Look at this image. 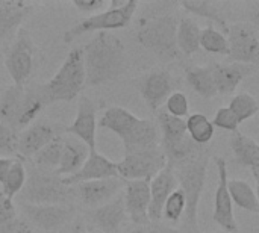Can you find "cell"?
Returning <instances> with one entry per match:
<instances>
[{
  "label": "cell",
  "instance_id": "obj_1",
  "mask_svg": "<svg viewBox=\"0 0 259 233\" xmlns=\"http://www.w3.org/2000/svg\"><path fill=\"white\" fill-rule=\"evenodd\" d=\"M85 83L100 86L117 80L127 68V53L123 41L109 33L99 32L82 47Z\"/></svg>",
  "mask_w": 259,
  "mask_h": 233
},
{
  "label": "cell",
  "instance_id": "obj_2",
  "mask_svg": "<svg viewBox=\"0 0 259 233\" xmlns=\"http://www.w3.org/2000/svg\"><path fill=\"white\" fill-rule=\"evenodd\" d=\"M97 126L115 133L121 139L124 155L161 146L158 126L149 118H138L121 106L108 108L97 121Z\"/></svg>",
  "mask_w": 259,
  "mask_h": 233
},
{
  "label": "cell",
  "instance_id": "obj_3",
  "mask_svg": "<svg viewBox=\"0 0 259 233\" xmlns=\"http://www.w3.org/2000/svg\"><path fill=\"white\" fill-rule=\"evenodd\" d=\"M209 155L205 150H200L191 159L179 164L173 168L176 180L179 183L178 188L182 190L187 202L184 220L185 227L190 233H199V203L205 190V182L208 176Z\"/></svg>",
  "mask_w": 259,
  "mask_h": 233
},
{
  "label": "cell",
  "instance_id": "obj_4",
  "mask_svg": "<svg viewBox=\"0 0 259 233\" xmlns=\"http://www.w3.org/2000/svg\"><path fill=\"white\" fill-rule=\"evenodd\" d=\"M85 67L82 47L68 52L65 61L56 74L39 89V96L46 105L59 102H73L85 88Z\"/></svg>",
  "mask_w": 259,
  "mask_h": 233
},
{
  "label": "cell",
  "instance_id": "obj_5",
  "mask_svg": "<svg viewBox=\"0 0 259 233\" xmlns=\"http://www.w3.org/2000/svg\"><path fill=\"white\" fill-rule=\"evenodd\" d=\"M137 9L138 2L135 0H111L108 2V8L105 11L80 20L70 30H67L64 33V42L70 44L77 36H82L85 33L123 29L131 24Z\"/></svg>",
  "mask_w": 259,
  "mask_h": 233
},
{
  "label": "cell",
  "instance_id": "obj_6",
  "mask_svg": "<svg viewBox=\"0 0 259 233\" xmlns=\"http://www.w3.org/2000/svg\"><path fill=\"white\" fill-rule=\"evenodd\" d=\"M176 30L178 18L171 14H164L141 21L137 39L144 49L156 55L161 61L170 62L179 56Z\"/></svg>",
  "mask_w": 259,
  "mask_h": 233
},
{
  "label": "cell",
  "instance_id": "obj_7",
  "mask_svg": "<svg viewBox=\"0 0 259 233\" xmlns=\"http://www.w3.org/2000/svg\"><path fill=\"white\" fill-rule=\"evenodd\" d=\"M76 197L74 187H67L62 177L55 173L32 168L27 173L24 188L21 190V200L30 205H71Z\"/></svg>",
  "mask_w": 259,
  "mask_h": 233
},
{
  "label": "cell",
  "instance_id": "obj_8",
  "mask_svg": "<svg viewBox=\"0 0 259 233\" xmlns=\"http://www.w3.org/2000/svg\"><path fill=\"white\" fill-rule=\"evenodd\" d=\"M168 165L167 156L161 146L134 153H126L117 162L118 177L123 180H152L159 171Z\"/></svg>",
  "mask_w": 259,
  "mask_h": 233
},
{
  "label": "cell",
  "instance_id": "obj_9",
  "mask_svg": "<svg viewBox=\"0 0 259 233\" xmlns=\"http://www.w3.org/2000/svg\"><path fill=\"white\" fill-rule=\"evenodd\" d=\"M231 62L256 65L259 59V39L256 24L240 21L228 26L226 32Z\"/></svg>",
  "mask_w": 259,
  "mask_h": 233
},
{
  "label": "cell",
  "instance_id": "obj_10",
  "mask_svg": "<svg viewBox=\"0 0 259 233\" xmlns=\"http://www.w3.org/2000/svg\"><path fill=\"white\" fill-rule=\"evenodd\" d=\"M24 217L46 233H59L76 217L73 205H30L21 202Z\"/></svg>",
  "mask_w": 259,
  "mask_h": 233
},
{
  "label": "cell",
  "instance_id": "obj_11",
  "mask_svg": "<svg viewBox=\"0 0 259 233\" xmlns=\"http://www.w3.org/2000/svg\"><path fill=\"white\" fill-rule=\"evenodd\" d=\"M33 53L35 47L30 36L24 30H21L5 58V65L14 85H26L33 70Z\"/></svg>",
  "mask_w": 259,
  "mask_h": 233
},
{
  "label": "cell",
  "instance_id": "obj_12",
  "mask_svg": "<svg viewBox=\"0 0 259 233\" xmlns=\"http://www.w3.org/2000/svg\"><path fill=\"white\" fill-rule=\"evenodd\" d=\"M214 164L219 173V183H217L215 197H214L212 220L226 233H238V224H237L235 214H234V203L228 191L229 174H228L226 159L222 156H214Z\"/></svg>",
  "mask_w": 259,
  "mask_h": 233
},
{
  "label": "cell",
  "instance_id": "obj_13",
  "mask_svg": "<svg viewBox=\"0 0 259 233\" xmlns=\"http://www.w3.org/2000/svg\"><path fill=\"white\" fill-rule=\"evenodd\" d=\"M65 133L83 143L90 150H97V108L88 97H79L77 112Z\"/></svg>",
  "mask_w": 259,
  "mask_h": 233
},
{
  "label": "cell",
  "instance_id": "obj_14",
  "mask_svg": "<svg viewBox=\"0 0 259 233\" xmlns=\"http://www.w3.org/2000/svg\"><path fill=\"white\" fill-rule=\"evenodd\" d=\"M124 180L120 177H109V179H100V180H90L83 182L74 187L76 197L79 202L90 208L96 209L112 199H115L120 193H123Z\"/></svg>",
  "mask_w": 259,
  "mask_h": 233
},
{
  "label": "cell",
  "instance_id": "obj_15",
  "mask_svg": "<svg viewBox=\"0 0 259 233\" xmlns=\"http://www.w3.org/2000/svg\"><path fill=\"white\" fill-rule=\"evenodd\" d=\"M138 91L147 108L152 112H158V109L168 99V96L175 91V79L165 70L150 71L140 79Z\"/></svg>",
  "mask_w": 259,
  "mask_h": 233
},
{
  "label": "cell",
  "instance_id": "obj_16",
  "mask_svg": "<svg viewBox=\"0 0 259 233\" xmlns=\"http://www.w3.org/2000/svg\"><path fill=\"white\" fill-rule=\"evenodd\" d=\"M123 200L127 218L135 226H144L149 221L150 188L149 180H124Z\"/></svg>",
  "mask_w": 259,
  "mask_h": 233
},
{
  "label": "cell",
  "instance_id": "obj_17",
  "mask_svg": "<svg viewBox=\"0 0 259 233\" xmlns=\"http://www.w3.org/2000/svg\"><path fill=\"white\" fill-rule=\"evenodd\" d=\"M109 177H118L117 162L111 161L108 156L99 153L97 150H90L88 158L83 162V165L79 168V171H76L73 176L62 177V182L67 187H76L83 182L109 179Z\"/></svg>",
  "mask_w": 259,
  "mask_h": 233
},
{
  "label": "cell",
  "instance_id": "obj_18",
  "mask_svg": "<svg viewBox=\"0 0 259 233\" xmlns=\"http://www.w3.org/2000/svg\"><path fill=\"white\" fill-rule=\"evenodd\" d=\"M59 133L55 126L47 121H35L27 126L17 139V156L20 159H32L42 147L53 141Z\"/></svg>",
  "mask_w": 259,
  "mask_h": 233
},
{
  "label": "cell",
  "instance_id": "obj_19",
  "mask_svg": "<svg viewBox=\"0 0 259 233\" xmlns=\"http://www.w3.org/2000/svg\"><path fill=\"white\" fill-rule=\"evenodd\" d=\"M149 188H150V205L147 212L149 221L161 223L164 203L168 199V196L178 188V180L170 164L149 182Z\"/></svg>",
  "mask_w": 259,
  "mask_h": 233
},
{
  "label": "cell",
  "instance_id": "obj_20",
  "mask_svg": "<svg viewBox=\"0 0 259 233\" xmlns=\"http://www.w3.org/2000/svg\"><path fill=\"white\" fill-rule=\"evenodd\" d=\"M212 76L217 94L229 96L234 94L240 83L249 76L255 74L256 65L240 64V62H228V64H212Z\"/></svg>",
  "mask_w": 259,
  "mask_h": 233
},
{
  "label": "cell",
  "instance_id": "obj_21",
  "mask_svg": "<svg viewBox=\"0 0 259 233\" xmlns=\"http://www.w3.org/2000/svg\"><path fill=\"white\" fill-rule=\"evenodd\" d=\"M90 218L94 227H97L102 233H118L127 218L126 209H124L123 193H120L111 202L96 209H91Z\"/></svg>",
  "mask_w": 259,
  "mask_h": 233
},
{
  "label": "cell",
  "instance_id": "obj_22",
  "mask_svg": "<svg viewBox=\"0 0 259 233\" xmlns=\"http://www.w3.org/2000/svg\"><path fill=\"white\" fill-rule=\"evenodd\" d=\"M231 150L235 156V161L238 165L250 170L255 182L259 180V146L258 143L241 133V132H235L231 136Z\"/></svg>",
  "mask_w": 259,
  "mask_h": 233
},
{
  "label": "cell",
  "instance_id": "obj_23",
  "mask_svg": "<svg viewBox=\"0 0 259 233\" xmlns=\"http://www.w3.org/2000/svg\"><path fill=\"white\" fill-rule=\"evenodd\" d=\"M33 5L21 0H0V39L11 38L30 14Z\"/></svg>",
  "mask_w": 259,
  "mask_h": 233
},
{
  "label": "cell",
  "instance_id": "obj_24",
  "mask_svg": "<svg viewBox=\"0 0 259 233\" xmlns=\"http://www.w3.org/2000/svg\"><path fill=\"white\" fill-rule=\"evenodd\" d=\"M88 153H90V149L83 143H80L79 139L64 138L61 161H59V167H58L55 174L59 177L73 176L83 165V162L88 158Z\"/></svg>",
  "mask_w": 259,
  "mask_h": 233
},
{
  "label": "cell",
  "instance_id": "obj_25",
  "mask_svg": "<svg viewBox=\"0 0 259 233\" xmlns=\"http://www.w3.org/2000/svg\"><path fill=\"white\" fill-rule=\"evenodd\" d=\"M185 77L194 92L203 99H214L217 96L211 65H193L185 68Z\"/></svg>",
  "mask_w": 259,
  "mask_h": 233
},
{
  "label": "cell",
  "instance_id": "obj_26",
  "mask_svg": "<svg viewBox=\"0 0 259 233\" xmlns=\"http://www.w3.org/2000/svg\"><path fill=\"white\" fill-rule=\"evenodd\" d=\"M26 86H17L11 85L5 89V92L0 97V121L8 124L15 130L17 118L21 111V105L24 100Z\"/></svg>",
  "mask_w": 259,
  "mask_h": 233
},
{
  "label": "cell",
  "instance_id": "obj_27",
  "mask_svg": "<svg viewBox=\"0 0 259 233\" xmlns=\"http://www.w3.org/2000/svg\"><path fill=\"white\" fill-rule=\"evenodd\" d=\"M200 27L191 18H182L178 21L176 45L179 53L191 56L200 50Z\"/></svg>",
  "mask_w": 259,
  "mask_h": 233
},
{
  "label": "cell",
  "instance_id": "obj_28",
  "mask_svg": "<svg viewBox=\"0 0 259 233\" xmlns=\"http://www.w3.org/2000/svg\"><path fill=\"white\" fill-rule=\"evenodd\" d=\"M228 191L232 203H235L238 208L252 214H259L258 194L249 182L243 179H229Z\"/></svg>",
  "mask_w": 259,
  "mask_h": 233
},
{
  "label": "cell",
  "instance_id": "obj_29",
  "mask_svg": "<svg viewBox=\"0 0 259 233\" xmlns=\"http://www.w3.org/2000/svg\"><path fill=\"white\" fill-rule=\"evenodd\" d=\"M181 8H184L185 11L199 15L202 18L211 20L212 23L219 24L223 29V33L226 35L228 32V20L226 15L223 12V9L220 8V5L217 2H206V0H185L179 3Z\"/></svg>",
  "mask_w": 259,
  "mask_h": 233
},
{
  "label": "cell",
  "instance_id": "obj_30",
  "mask_svg": "<svg viewBox=\"0 0 259 233\" xmlns=\"http://www.w3.org/2000/svg\"><path fill=\"white\" fill-rule=\"evenodd\" d=\"M185 127L190 139L197 146H206L212 141L215 127L212 126V121L200 112L190 114L185 120Z\"/></svg>",
  "mask_w": 259,
  "mask_h": 233
},
{
  "label": "cell",
  "instance_id": "obj_31",
  "mask_svg": "<svg viewBox=\"0 0 259 233\" xmlns=\"http://www.w3.org/2000/svg\"><path fill=\"white\" fill-rule=\"evenodd\" d=\"M62 141L64 136L58 135L53 141H50L46 147H42L33 158V168L47 171V173H56L61 161V153H62Z\"/></svg>",
  "mask_w": 259,
  "mask_h": 233
},
{
  "label": "cell",
  "instance_id": "obj_32",
  "mask_svg": "<svg viewBox=\"0 0 259 233\" xmlns=\"http://www.w3.org/2000/svg\"><path fill=\"white\" fill-rule=\"evenodd\" d=\"M44 106H46V103L42 102L38 89H27L26 88V94H24V100L21 105V111H20L18 118H17L15 130L17 129H26L27 126L35 123L38 115L42 112Z\"/></svg>",
  "mask_w": 259,
  "mask_h": 233
},
{
  "label": "cell",
  "instance_id": "obj_33",
  "mask_svg": "<svg viewBox=\"0 0 259 233\" xmlns=\"http://www.w3.org/2000/svg\"><path fill=\"white\" fill-rule=\"evenodd\" d=\"M26 179H27V170L23 164V159L17 158L14 161L12 167L9 168L5 180L2 182L0 190L5 196H8L9 199H14L24 188Z\"/></svg>",
  "mask_w": 259,
  "mask_h": 233
},
{
  "label": "cell",
  "instance_id": "obj_34",
  "mask_svg": "<svg viewBox=\"0 0 259 233\" xmlns=\"http://www.w3.org/2000/svg\"><path fill=\"white\" fill-rule=\"evenodd\" d=\"M200 49L212 55L228 56L229 53L228 38L223 32L215 29L214 24H208L205 29L200 30Z\"/></svg>",
  "mask_w": 259,
  "mask_h": 233
},
{
  "label": "cell",
  "instance_id": "obj_35",
  "mask_svg": "<svg viewBox=\"0 0 259 233\" xmlns=\"http://www.w3.org/2000/svg\"><path fill=\"white\" fill-rule=\"evenodd\" d=\"M228 108L234 112L238 123L241 124L258 114L259 103L256 97L252 96L250 92H240L235 97H232Z\"/></svg>",
  "mask_w": 259,
  "mask_h": 233
},
{
  "label": "cell",
  "instance_id": "obj_36",
  "mask_svg": "<svg viewBox=\"0 0 259 233\" xmlns=\"http://www.w3.org/2000/svg\"><path fill=\"white\" fill-rule=\"evenodd\" d=\"M185 208H187V202H185V196L182 193L181 188H176L168 199L164 203L162 208V217L170 223V224H178L185 214Z\"/></svg>",
  "mask_w": 259,
  "mask_h": 233
},
{
  "label": "cell",
  "instance_id": "obj_37",
  "mask_svg": "<svg viewBox=\"0 0 259 233\" xmlns=\"http://www.w3.org/2000/svg\"><path fill=\"white\" fill-rule=\"evenodd\" d=\"M164 105H165V112L171 117L185 120L190 115V102L182 91H173Z\"/></svg>",
  "mask_w": 259,
  "mask_h": 233
},
{
  "label": "cell",
  "instance_id": "obj_38",
  "mask_svg": "<svg viewBox=\"0 0 259 233\" xmlns=\"http://www.w3.org/2000/svg\"><path fill=\"white\" fill-rule=\"evenodd\" d=\"M17 139V130L0 121V158H15Z\"/></svg>",
  "mask_w": 259,
  "mask_h": 233
},
{
  "label": "cell",
  "instance_id": "obj_39",
  "mask_svg": "<svg viewBox=\"0 0 259 233\" xmlns=\"http://www.w3.org/2000/svg\"><path fill=\"white\" fill-rule=\"evenodd\" d=\"M212 126L219 127L222 130H228V132L235 133V132H238L240 123H238L237 117L234 115V112L228 106H223V108L217 109L214 120H212Z\"/></svg>",
  "mask_w": 259,
  "mask_h": 233
},
{
  "label": "cell",
  "instance_id": "obj_40",
  "mask_svg": "<svg viewBox=\"0 0 259 233\" xmlns=\"http://www.w3.org/2000/svg\"><path fill=\"white\" fill-rule=\"evenodd\" d=\"M71 5L83 12V14H90V15H94L97 12H102L108 8V2L106 0H73Z\"/></svg>",
  "mask_w": 259,
  "mask_h": 233
},
{
  "label": "cell",
  "instance_id": "obj_41",
  "mask_svg": "<svg viewBox=\"0 0 259 233\" xmlns=\"http://www.w3.org/2000/svg\"><path fill=\"white\" fill-rule=\"evenodd\" d=\"M14 218H17V208L14 205V199H9L0 190V226L6 224Z\"/></svg>",
  "mask_w": 259,
  "mask_h": 233
},
{
  "label": "cell",
  "instance_id": "obj_42",
  "mask_svg": "<svg viewBox=\"0 0 259 233\" xmlns=\"http://www.w3.org/2000/svg\"><path fill=\"white\" fill-rule=\"evenodd\" d=\"M0 233H32V227L24 218H14L0 226Z\"/></svg>",
  "mask_w": 259,
  "mask_h": 233
},
{
  "label": "cell",
  "instance_id": "obj_43",
  "mask_svg": "<svg viewBox=\"0 0 259 233\" xmlns=\"http://www.w3.org/2000/svg\"><path fill=\"white\" fill-rule=\"evenodd\" d=\"M132 233H182L181 230L161 224V223H147L144 226H137Z\"/></svg>",
  "mask_w": 259,
  "mask_h": 233
},
{
  "label": "cell",
  "instance_id": "obj_44",
  "mask_svg": "<svg viewBox=\"0 0 259 233\" xmlns=\"http://www.w3.org/2000/svg\"><path fill=\"white\" fill-rule=\"evenodd\" d=\"M15 159L17 158H0V185L5 180V177H6V174H8L9 168L12 167Z\"/></svg>",
  "mask_w": 259,
  "mask_h": 233
},
{
  "label": "cell",
  "instance_id": "obj_45",
  "mask_svg": "<svg viewBox=\"0 0 259 233\" xmlns=\"http://www.w3.org/2000/svg\"><path fill=\"white\" fill-rule=\"evenodd\" d=\"M59 233H88L85 224L82 221H71L67 227H64Z\"/></svg>",
  "mask_w": 259,
  "mask_h": 233
}]
</instances>
